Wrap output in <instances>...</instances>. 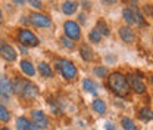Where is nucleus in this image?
I'll list each match as a JSON object with an SVG mask.
<instances>
[{"instance_id": "nucleus-3", "label": "nucleus", "mask_w": 153, "mask_h": 130, "mask_svg": "<svg viewBox=\"0 0 153 130\" xmlns=\"http://www.w3.org/2000/svg\"><path fill=\"white\" fill-rule=\"evenodd\" d=\"M18 41L21 46H25V47H36L40 43L38 37L28 28H21L18 31Z\"/></svg>"}, {"instance_id": "nucleus-24", "label": "nucleus", "mask_w": 153, "mask_h": 130, "mask_svg": "<svg viewBox=\"0 0 153 130\" xmlns=\"http://www.w3.org/2000/svg\"><path fill=\"white\" fill-rule=\"evenodd\" d=\"M122 17L125 19V22L128 24V27H130V25H135V24H134V18H133V12H131L130 8H125V9L122 11Z\"/></svg>"}, {"instance_id": "nucleus-38", "label": "nucleus", "mask_w": 153, "mask_h": 130, "mask_svg": "<svg viewBox=\"0 0 153 130\" xmlns=\"http://www.w3.org/2000/svg\"><path fill=\"white\" fill-rule=\"evenodd\" d=\"M105 5H114V3H116V0H102Z\"/></svg>"}, {"instance_id": "nucleus-20", "label": "nucleus", "mask_w": 153, "mask_h": 130, "mask_svg": "<svg viewBox=\"0 0 153 130\" xmlns=\"http://www.w3.org/2000/svg\"><path fill=\"white\" fill-rule=\"evenodd\" d=\"M121 124H122L124 130H137L135 123H134L130 117H122V118H121Z\"/></svg>"}, {"instance_id": "nucleus-29", "label": "nucleus", "mask_w": 153, "mask_h": 130, "mask_svg": "<svg viewBox=\"0 0 153 130\" xmlns=\"http://www.w3.org/2000/svg\"><path fill=\"white\" fill-rule=\"evenodd\" d=\"M27 2L30 3L31 8H34V9H37V11H41V8H43L41 0H27Z\"/></svg>"}, {"instance_id": "nucleus-12", "label": "nucleus", "mask_w": 153, "mask_h": 130, "mask_svg": "<svg viewBox=\"0 0 153 130\" xmlns=\"http://www.w3.org/2000/svg\"><path fill=\"white\" fill-rule=\"evenodd\" d=\"M78 3L76 2H72V0H65L63 3H62V12L65 14V15H74L76 12V9H78Z\"/></svg>"}, {"instance_id": "nucleus-15", "label": "nucleus", "mask_w": 153, "mask_h": 130, "mask_svg": "<svg viewBox=\"0 0 153 130\" xmlns=\"http://www.w3.org/2000/svg\"><path fill=\"white\" fill-rule=\"evenodd\" d=\"M27 80L21 78V77H15L13 81H12V87H13V93L16 95H22V90H24V86H25Z\"/></svg>"}, {"instance_id": "nucleus-27", "label": "nucleus", "mask_w": 153, "mask_h": 130, "mask_svg": "<svg viewBox=\"0 0 153 130\" xmlns=\"http://www.w3.org/2000/svg\"><path fill=\"white\" fill-rule=\"evenodd\" d=\"M9 120H10V112L6 110V107L0 105V121H3V123H7Z\"/></svg>"}, {"instance_id": "nucleus-41", "label": "nucleus", "mask_w": 153, "mask_h": 130, "mask_svg": "<svg viewBox=\"0 0 153 130\" xmlns=\"http://www.w3.org/2000/svg\"><path fill=\"white\" fill-rule=\"evenodd\" d=\"M0 130H9V129H7V127H1Z\"/></svg>"}, {"instance_id": "nucleus-7", "label": "nucleus", "mask_w": 153, "mask_h": 130, "mask_svg": "<svg viewBox=\"0 0 153 130\" xmlns=\"http://www.w3.org/2000/svg\"><path fill=\"white\" fill-rule=\"evenodd\" d=\"M127 81H128V86H130V89L134 90L135 93H138V95H143V93H146V84L137 77V75L134 74H130L127 75Z\"/></svg>"}, {"instance_id": "nucleus-9", "label": "nucleus", "mask_w": 153, "mask_h": 130, "mask_svg": "<svg viewBox=\"0 0 153 130\" xmlns=\"http://www.w3.org/2000/svg\"><path fill=\"white\" fill-rule=\"evenodd\" d=\"M31 117H33V121L37 124L38 127H41V129H46V127L50 126V121H49L47 115L43 111H33Z\"/></svg>"}, {"instance_id": "nucleus-1", "label": "nucleus", "mask_w": 153, "mask_h": 130, "mask_svg": "<svg viewBox=\"0 0 153 130\" xmlns=\"http://www.w3.org/2000/svg\"><path fill=\"white\" fill-rule=\"evenodd\" d=\"M108 86H109V89L115 95H118L121 98H125L130 93V86H128L127 77L122 74V73H119V71L112 73V74L108 77Z\"/></svg>"}, {"instance_id": "nucleus-30", "label": "nucleus", "mask_w": 153, "mask_h": 130, "mask_svg": "<svg viewBox=\"0 0 153 130\" xmlns=\"http://www.w3.org/2000/svg\"><path fill=\"white\" fill-rule=\"evenodd\" d=\"M143 12H144L146 15H149V17H153V6L152 5H146V6L143 8Z\"/></svg>"}, {"instance_id": "nucleus-42", "label": "nucleus", "mask_w": 153, "mask_h": 130, "mask_svg": "<svg viewBox=\"0 0 153 130\" xmlns=\"http://www.w3.org/2000/svg\"><path fill=\"white\" fill-rule=\"evenodd\" d=\"M152 83H153V74H152Z\"/></svg>"}, {"instance_id": "nucleus-16", "label": "nucleus", "mask_w": 153, "mask_h": 130, "mask_svg": "<svg viewBox=\"0 0 153 130\" xmlns=\"http://www.w3.org/2000/svg\"><path fill=\"white\" fill-rule=\"evenodd\" d=\"M130 9H131V12H133L134 24L138 25V27H144V25H146V21H144V18H143V15L140 14V11H138L135 6H131Z\"/></svg>"}, {"instance_id": "nucleus-31", "label": "nucleus", "mask_w": 153, "mask_h": 130, "mask_svg": "<svg viewBox=\"0 0 153 130\" xmlns=\"http://www.w3.org/2000/svg\"><path fill=\"white\" fill-rule=\"evenodd\" d=\"M50 110H52V111H53V114H59V112H60V110H59V108H57V105H56V102H50Z\"/></svg>"}, {"instance_id": "nucleus-22", "label": "nucleus", "mask_w": 153, "mask_h": 130, "mask_svg": "<svg viewBox=\"0 0 153 130\" xmlns=\"http://www.w3.org/2000/svg\"><path fill=\"white\" fill-rule=\"evenodd\" d=\"M96 28L100 31L102 36H109V34H111V30H109L108 24H106L103 19H99V21H97V27H96Z\"/></svg>"}, {"instance_id": "nucleus-23", "label": "nucleus", "mask_w": 153, "mask_h": 130, "mask_svg": "<svg viewBox=\"0 0 153 130\" xmlns=\"http://www.w3.org/2000/svg\"><path fill=\"white\" fill-rule=\"evenodd\" d=\"M30 127V120L25 117H18L16 118V129L18 130H28Z\"/></svg>"}, {"instance_id": "nucleus-10", "label": "nucleus", "mask_w": 153, "mask_h": 130, "mask_svg": "<svg viewBox=\"0 0 153 130\" xmlns=\"http://www.w3.org/2000/svg\"><path fill=\"white\" fill-rule=\"evenodd\" d=\"M38 87L36 84H33V83H30V81H27L25 83V86H24V90H22V95L21 96H24L25 99H34V98H37L38 96Z\"/></svg>"}, {"instance_id": "nucleus-28", "label": "nucleus", "mask_w": 153, "mask_h": 130, "mask_svg": "<svg viewBox=\"0 0 153 130\" xmlns=\"http://www.w3.org/2000/svg\"><path fill=\"white\" fill-rule=\"evenodd\" d=\"M60 43H62V46L66 47V49H74V47H75V43L68 37H62L60 38Z\"/></svg>"}, {"instance_id": "nucleus-26", "label": "nucleus", "mask_w": 153, "mask_h": 130, "mask_svg": "<svg viewBox=\"0 0 153 130\" xmlns=\"http://www.w3.org/2000/svg\"><path fill=\"white\" fill-rule=\"evenodd\" d=\"M93 73H94L96 77H100V78H103V77H106V75L109 74V70L106 68V67H96L94 70H93Z\"/></svg>"}, {"instance_id": "nucleus-19", "label": "nucleus", "mask_w": 153, "mask_h": 130, "mask_svg": "<svg viewBox=\"0 0 153 130\" xmlns=\"http://www.w3.org/2000/svg\"><path fill=\"white\" fill-rule=\"evenodd\" d=\"M82 87L85 89V92H90L91 95H96L97 93V86L94 84V81L93 80H90V78H85L84 81H82Z\"/></svg>"}, {"instance_id": "nucleus-17", "label": "nucleus", "mask_w": 153, "mask_h": 130, "mask_svg": "<svg viewBox=\"0 0 153 130\" xmlns=\"http://www.w3.org/2000/svg\"><path fill=\"white\" fill-rule=\"evenodd\" d=\"M38 73L43 77H47V78L53 77V70L50 68V65L47 62H40L38 64Z\"/></svg>"}, {"instance_id": "nucleus-14", "label": "nucleus", "mask_w": 153, "mask_h": 130, "mask_svg": "<svg viewBox=\"0 0 153 130\" xmlns=\"http://www.w3.org/2000/svg\"><path fill=\"white\" fill-rule=\"evenodd\" d=\"M79 55H81V58H82L84 61H87V62H90V61L94 59L93 50H91L87 44H81V47H79Z\"/></svg>"}, {"instance_id": "nucleus-25", "label": "nucleus", "mask_w": 153, "mask_h": 130, "mask_svg": "<svg viewBox=\"0 0 153 130\" xmlns=\"http://www.w3.org/2000/svg\"><path fill=\"white\" fill-rule=\"evenodd\" d=\"M88 40H90L91 43H100V41H102L100 31H99L97 28H93V30L90 31V34H88Z\"/></svg>"}, {"instance_id": "nucleus-18", "label": "nucleus", "mask_w": 153, "mask_h": 130, "mask_svg": "<svg viewBox=\"0 0 153 130\" xmlns=\"http://www.w3.org/2000/svg\"><path fill=\"white\" fill-rule=\"evenodd\" d=\"M91 107H93L94 112L100 114V115H103V114L106 112V104H105V101H102L100 98H97V99H94V101H93Z\"/></svg>"}, {"instance_id": "nucleus-21", "label": "nucleus", "mask_w": 153, "mask_h": 130, "mask_svg": "<svg viewBox=\"0 0 153 130\" xmlns=\"http://www.w3.org/2000/svg\"><path fill=\"white\" fill-rule=\"evenodd\" d=\"M138 115H140V118H141L143 121H150V120H153V112H152V110L147 108V107L141 108L140 112H138Z\"/></svg>"}, {"instance_id": "nucleus-5", "label": "nucleus", "mask_w": 153, "mask_h": 130, "mask_svg": "<svg viewBox=\"0 0 153 130\" xmlns=\"http://www.w3.org/2000/svg\"><path fill=\"white\" fill-rule=\"evenodd\" d=\"M30 21H31L33 25H36L38 28H49V27H52V19L49 18L47 15L40 14V12H31L30 14Z\"/></svg>"}, {"instance_id": "nucleus-40", "label": "nucleus", "mask_w": 153, "mask_h": 130, "mask_svg": "<svg viewBox=\"0 0 153 130\" xmlns=\"http://www.w3.org/2000/svg\"><path fill=\"white\" fill-rule=\"evenodd\" d=\"M130 2H131V3H134V5H135V3H137L138 0H130Z\"/></svg>"}, {"instance_id": "nucleus-6", "label": "nucleus", "mask_w": 153, "mask_h": 130, "mask_svg": "<svg viewBox=\"0 0 153 130\" xmlns=\"http://www.w3.org/2000/svg\"><path fill=\"white\" fill-rule=\"evenodd\" d=\"M0 56L4 59V61H7V62H13L15 59H16V50L9 44V43H6V41H0Z\"/></svg>"}, {"instance_id": "nucleus-2", "label": "nucleus", "mask_w": 153, "mask_h": 130, "mask_svg": "<svg viewBox=\"0 0 153 130\" xmlns=\"http://www.w3.org/2000/svg\"><path fill=\"white\" fill-rule=\"evenodd\" d=\"M56 68L60 71V74L63 75V78H66V80H74L78 74L76 67L68 59H57Z\"/></svg>"}, {"instance_id": "nucleus-33", "label": "nucleus", "mask_w": 153, "mask_h": 130, "mask_svg": "<svg viewBox=\"0 0 153 130\" xmlns=\"http://www.w3.org/2000/svg\"><path fill=\"white\" fill-rule=\"evenodd\" d=\"M81 5H82V8H84L85 11H87V9L90 11V8H91V5H90V2H87V0H81Z\"/></svg>"}, {"instance_id": "nucleus-39", "label": "nucleus", "mask_w": 153, "mask_h": 130, "mask_svg": "<svg viewBox=\"0 0 153 130\" xmlns=\"http://www.w3.org/2000/svg\"><path fill=\"white\" fill-rule=\"evenodd\" d=\"M1 18H3V14H1V9H0V21H1Z\"/></svg>"}, {"instance_id": "nucleus-4", "label": "nucleus", "mask_w": 153, "mask_h": 130, "mask_svg": "<svg viewBox=\"0 0 153 130\" xmlns=\"http://www.w3.org/2000/svg\"><path fill=\"white\" fill-rule=\"evenodd\" d=\"M63 31H65V36L71 40H79V37H81V28L75 21H65Z\"/></svg>"}, {"instance_id": "nucleus-34", "label": "nucleus", "mask_w": 153, "mask_h": 130, "mask_svg": "<svg viewBox=\"0 0 153 130\" xmlns=\"http://www.w3.org/2000/svg\"><path fill=\"white\" fill-rule=\"evenodd\" d=\"M28 130H43L41 127H38L36 123H30V127H28Z\"/></svg>"}, {"instance_id": "nucleus-35", "label": "nucleus", "mask_w": 153, "mask_h": 130, "mask_svg": "<svg viewBox=\"0 0 153 130\" xmlns=\"http://www.w3.org/2000/svg\"><path fill=\"white\" fill-rule=\"evenodd\" d=\"M78 21H79L81 24H84V22H85V14H79V15H78Z\"/></svg>"}, {"instance_id": "nucleus-37", "label": "nucleus", "mask_w": 153, "mask_h": 130, "mask_svg": "<svg viewBox=\"0 0 153 130\" xmlns=\"http://www.w3.org/2000/svg\"><path fill=\"white\" fill-rule=\"evenodd\" d=\"M9 101V98H6V96H0V104H6Z\"/></svg>"}, {"instance_id": "nucleus-36", "label": "nucleus", "mask_w": 153, "mask_h": 130, "mask_svg": "<svg viewBox=\"0 0 153 130\" xmlns=\"http://www.w3.org/2000/svg\"><path fill=\"white\" fill-rule=\"evenodd\" d=\"M12 2H13L15 5H18V6H24L27 0H12Z\"/></svg>"}, {"instance_id": "nucleus-13", "label": "nucleus", "mask_w": 153, "mask_h": 130, "mask_svg": "<svg viewBox=\"0 0 153 130\" xmlns=\"http://www.w3.org/2000/svg\"><path fill=\"white\" fill-rule=\"evenodd\" d=\"M21 70H22L24 74L28 75V77H34L36 75V68L31 64V61H28V59H22L21 61Z\"/></svg>"}, {"instance_id": "nucleus-11", "label": "nucleus", "mask_w": 153, "mask_h": 130, "mask_svg": "<svg viewBox=\"0 0 153 130\" xmlns=\"http://www.w3.org/2000/svg\"><path fill=\"white\" fill-rule=\"evenodd\" d=\"M119 37L122 38V41H125V43H133L135 40V34H134V31L128 25H125V27L119 28Z\"/></svg>"}, {"instance_id": "nucleus-8", "label": "nucleus", "mask_w": 153, "mask_h": 130, "mask_svg": "<svg viewBox=\"0 0 153 130\" xmlns=\"http://www.w3.org/2000/svg\"><path fill=\"white\" fill-rule=\"evenodd\" d=\"M12 93H13L12 81H10L6 75H0V96L9 98Z\"/></svg>"}, {"instance_id": "nucleus-32", "label": "nucleus", "mask_w": 153, "mask_h": 130, "mask_svg": "<svg viewBox=\"0 0 153 130\" xmlns=\"http://www.w3.org/2000/svg\"><path fill=\"white\" fill-rule=\"evenodd\" d=\"M105 130H116L114 123H111V121H106L105 123Z\"/></svg>"}]
</instances>
